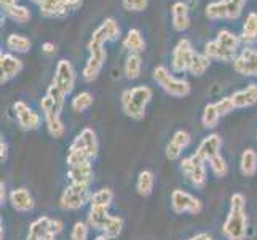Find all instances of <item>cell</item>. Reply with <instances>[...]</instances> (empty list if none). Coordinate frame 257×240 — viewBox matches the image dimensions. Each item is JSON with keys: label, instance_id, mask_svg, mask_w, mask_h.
Returning <instances> with one entry per match:
<instances>
[{"label": "cell", "instance_id": "obj_9", "mask_svg": "<svg viewBox=\"0 0 257 240\" xmlns=\"http://www.w3.org/2000/svg\"><path fill=\"white\" fill-rule=\"evenodd\" d=\"M171 208L177 215L182 213H190V215H198L203 210V203L195 195L185 192L182 189H174L171 192Z\"/></svg>", "mask_w": 257, "mask_h": 240}, {"label": "cell", "instance_id": "obj_19", "mask_svg": "<svg viewBox=\"0 0 257 240\" xmlns=\"http://www.w3.org/2000/svg\"><path fill=\"white\" fill-rule=\"evenodd\" d=\"M230 98H232V101L235 104V109L251 108V106L257 103V84H249L246 88L235 92Z\"/></svg>", "mask_w": 257, "mask_h": 240}, {"label": "cell", "instance_id": "obj_15", "mask_svg": "<svg viewBox=\"0 0 257 240\" xmlns=\"http://www.w3.org/2000/svg\"><path fill=\"white\" fill-rule=\"evenodd\" d=\"M70 147L83 150L88 157H90L91 160H94L96 155H97V150H99V143H97L94 130L93 128H83L80 131V135L75 136V139L72 141Z\"/></svg>", "mask_w": 257, "mask_h": 240}, {"label": "cell", "instance_id": "obj_38", "mask_svg": "<svg viewBox=\"0 0 257 240\" xmlns=\"http://www.w3.org/2000/svg\"><path fill=\"white\" fill-rule=\"evenodd\" d=\"M88 234H90V224L77 221L70 230V240H88Z\"/></svg>", "mask_w": 257, "mask_h": 240}, {"label": "cell", "instance_id": "obj_8", "mask_svg": "<svg viewBox=\"0 0 257 240\" xmlns=\"http://www.w3.org/2000/svg\"><path fill=\"white\" fill-rule=\"evenodd\" d=\"M181 170L187 181L197 189H203L206 184V165L205 160H201L197 154H192L189 157L182 158Z\"/></svg>", "mask_w": 257, "mask_h": 240}, {"label": "cell", "instance_id": "obj_5", "mask_svg": "<svg viewBox=\"0 0 257 240\" xmlns=\"http://www.w3.org/2000/svg\"><path fill=\"white\" fill-rule=\"evenodd\" d=\"M154 80L162 87V90L174 98H184L190 93V84L184 78H176L165 66L154 69Z\"/></svg>", "mask_w": 257, "mask_h": 240}, {"label": "cell", "instance_id": "obj_52", "mask_svg": "<svg viewBox=\"0 0 257 240\" xmlns=\"http://www.w3.org/2000/svg\"><path fill=\"white\" fill-rule=\"evenodd\" d=\"M32 2H34V4H37V5H40V2H42V0H32Z\"/></svg>", "mask_w": 257, "mask_h": 240}, {"label": "cell", "instance_id": "obj_49", "mask_svg": "<svg viewBox=\"0 0 257 240\" xmlns=\"http://www.w3.org/2000/svg\"><path fill=\"white\" fill-rule=\"evenodd\" d=\"M42 240H56V234L53 232V230H50V232H47L45 237H43Z\"/></svg>", "mask_w": 257, "mask_h": 240}, {"label": "cell", "instance_id": "obj_6", "mask_svg": "<svg viewBox=\"0 0 257 240\" xmlns=\"http://www.w3.org/2000/svg\"><path fill=\"white\" fill-rule=\"evenodd\" d=\"M40 109L43 112V119H45V125H47L50 136H53V138L63 136L64 131H66L64 123H63V120H61V112H63V108H59V106L53 101L48 95H45L40 101Z\"/></svg>", "mask_w": 257, "mask_h": 240}, {"label": "cell", "instance_id": "obj_43", "mask_svg": "<svg viewBox=\"0 0 257 240\" xmlns=\"http://www.w3.org/2000/svg\"><path fill=\"white\" fill-rule=\"evenodd\" d=\"M182 152L184 150L181 149V147H177L173 141H170V143H168V146H166V150H165V154H166V157L170 158V160H179V157L182 155Z\"/></svg>", "mask_w": 257, "mask_h": 240}, {"label": "cell", "instance_id": "obj_51", "mask_svg": "<svg viewBox=\"0 0 257 240\" xmlns=\"http://www.w3.org/2000/svg\"><path fill=\"white\" fill-rule=\"evenodd\" d=\"M26 240H39V238H35L34 235H29V234H28V237H26Z\"/></svg>", "mask_w": 257, "mask_h": 240}, {"label": "cell", "instance_id": "obj_3", "mask_svg": "<svg viewBox=\"0 0 257 240\" xmlns=\"http://www.w3.org/2000/svg\"><path fill=\"white\" fill-rule=\"evenodd\" d=\"M154 96L152 88L147 85H139L121 93L120 103L121 111L133 120H143L146 117V108Z\"/></svg>", "mask_w": 257, "mask_h": 240}, {"label": "cell", "instance_id": "obj_29", "mask_svg": "<svg viewBox=\"0 0 257 240\" xmlns=\"http://www.w3.org/2000/svg\"><path fill=\"white\" fill-rule=\"evenodd\" d=\"M209 58L205 55V53H197L195 51V55L192 58V63L189 66V72L193 75V77H201L203 74L206 72V69L209 67Z\"/></svg>", "mask_w": 257, "mask_h": 240}, {"label": "cell", "instance_id": "obj_17", "mask_svg": "<svg viewBox=\"0 0 257 240\" xmlns=\"http://www.w3.org/2000/svg\"><path fill=\"white\" fill-rule=\"evenodd\" d=\"M220 147H222V138L216 135V133H212V135H208L206 138L201 139L195 154L201 160H205V162H209L211 158H214L216 155L220 154Z\"/></svg>", "mask_w": 257, "mask_h": 240}, {"label": "cell", "instance_id": "obj_23", "mask_svg": "<svg viewBox=\"0 0 257 240\" xmlns=\"http://www.w3.org/2000/svg\"><path fill=\"white\" fill-rule=\"evenodd\" d=\"M109 219H110V215L107 213V208L91 207L90 213H88V224L96 230H102L105 224L109 223Z\"/></svg>", "mask_w": 257, "mask_h": 240}, {"label": "cell", "instance_id": "obj_27", "mask_svg": "<svg viewBox=\"0 0 257 240\" xmlns=\"http://www.w3.org/2000/svg\"><path fill=\"white\" fill-rule=\"evenodd\" d=\"M241 40L246 43L257 42V13L251 12L246 16V21L241 29Z\"/></svg>", "mask_w": 257, "mask_h": 240}, {"label": "cell", "instance_id": "obj_46", "mask_svg": "<svg viewBox=\"0 0 257 240\" xmlns=\"http://www.w3.org/2000/svg\"><path fill=\"white\" fill-rule=\"evenodd\" d=\"M187 240H212V237H211L208 232H200V234L193 235V237H190V238H187Z\"/></svg>", "mask_w": 257, "mask_h": 240}, {"label": "cell", "instance_id": "obj_47", "mask_svg": "<svg viewBox=\"0 0 257 240\" xmlns=\"http://www.w3.org/2000/svg\"><path fill=\"white\" fill-rule=\"evenodd\" d=\"M5 200H7V188H5V184H4V181L0 183V203H5Z\"/></svg>", "mask_w": 257, "mask_h": 240}, {"label": "cell", "instance_id": "obj_14", "mask_svg": "<svg viewBox=\"0 0 257 240\" xmlns=\"http://www.w3.org/2000/svg\"><path fill=\"white\" fill-rule=\"evenodd\" d=\"M13 109L18 119V125H20L21 130L31 131V130H37L40 127L42 117L37 112H34L24 101H16L13 104Z\"/></svg>", "mask_w": 257, "mask_h": 240}, {"label": "cell", "instance_id": "obj_18", "mask_svg": "<svg viewBox=\"0 0 257 240\" xmlns=\"http://www.w3.org/2000/svg\"><path fill=\"white\" fill-rule=\"evenodd\" d=\"M8 200H10L12 208L15 211H20V213H29L35 207V202L32 199V195L26 188L13 189L10 192V197H8Z\"/></svg>", "mask_w": 257, "mask_h": 240}, {"label": "cell", "instance_id": "obj_50", "mask_svg": "<svg viewBox=\"0 0 257 240\" xmlns=\"http://www.w3.org/2000/svg\"><path fill=\"white\" fill-rule=\"evenodd\" d=\"M94 240H110V238H107L105 235H99V237H96Z\"/></svg>", "mask_w": 257, "mask_h": 240}, {"label": "cell", "instance_id": "obj_28", "mask_svg": "<svg viewBox=\"0 0 257 240\" xmlns=\"http://www.w3.org/2000/svg\"><path fill=\"white\" fill-rule=\"evenodd\" d=\"M7 47L16 53H28L32 47V43L23 34H10L7 39Z\"/></svg>", "mask_w": 257, "mask_h": 240}, {"label": "cell", "instance_id": "obj_4", "mask_svg": "<svg viewBox=\"0 0 257 240\" xmlns=\"http://www.w3.org/2000/svg\"><path fill=\"white\" fill-rule=\"evenodd\" d=\"M238 45H240V37L235 35L232 31L222 29V31H219L217 37L214 40L206 43L203 53H205L209 59L230 63V61H233L236 56Z\"/></svg>", "mask_w": 257, "mask_h": 240}, {"label": "cell", "instance_id": "obj_26", "mask_svg": "<svg viewBox=\"0 0 257 240\" xmlns=\"http://www.w3.org/2000/svg\"><path fill=\"white\" fill-rule=\"evenodd\" d=\"M143 70V59L138 53H128V56L125 59V75L128 80H136L141 75Z\"/></svg>", "mask_w": 257, "mask_h": 240}, {"label": "cell", "instance_id": "obj_41", "mask_svg": "<svg viewBox=\"0 0 257 240\" xmlns=\"http://www.w3.org/2000/svg\"><path fill=\"white\" fill-rule=\"evenodd\" d=\"M214 104H216V109H217V112H219L220 117H224V115H228L230 112H232V111L235 109V104H233L232 98H230V96L222 98V100H219V101L214 103Z\"/></svg>", "mask_w": 257, "mask_h": 240}, {"label": "cell", "instance_id": "obj_22", "mask_svg": "<svg viewBox=\"0 0 257 240\" xmlns=\"http://www.w3.org/2000/svg\"><path fill=\"white\" fill-rule=\"evenodd\" d=\"M123 48L128 50V53H138V55H141L146 50V40L139 29L128 31L125 39H123Z\"/></svg>", "mask_w": 257, "mask_h": 240}, {"label": "cell", "instance_id": "obj_32", "mask_svg": "<svg viewBox=\"0 0 257 240\" xmlns=\"http://www.w3.org/2000/svg\"><path fill=\"white\" fill-rule=\"evenodd\" d=\"M5 15L16 23H28L31 20V12L24 5H13L5 8Z\"/></svg>", "mask_w": 257, "mask_h": 240}, {"label": "cell", "instance_id": "obj_25", "mask_svg": "<svg viewBox=\"0 0 257 240\" xmlns=\"http://www.w3.org/2000/svg\"><path fill=\"white\" fill-rule=\"evenodd\" d=\"M154 184H155V176L150 170H144L141 172L138 176V181H136V191L139 195L143 197H149L150 194L154 191Z\"/></svg>", "mask_w": 257, "mask_h": 240}, {"label": "cell", "instance_id": "obj_2", "mask_svg": "<svg viewBox=\"0 0 257 240\" xmlns=\"http://www.w3.org/2000/svg\"><path fill=\"white\" fill-rule=\"evenodd\" d=\"M246 199L236 192L230 199V211L224 221L222 234L227 240H244L247 234V216H246Z\"/></svg>", "mask_w": 257, "mask_h": 240}, {"label": "cell", "instance_id": "obj_34", "mask_svg": "<svg viewBox=\"0 0 257 240\" xmlns=\"http://www.w3.org/2000/svg\"><path fill=\"white\" fill-rule=\"evenodd\" d=\"M227 10V20H238L243 13V7L247 0H220Z\"/></svg>", "mask_w": 257, "mask_h": 240}, {"label": "cell", "instance_id": "obj_1", "mask_svg": "<svg viewBox=\"0 0 257 240\" xmlns=\"http://www.w3.org/2000/svg\"><path fill=\"white\" fill-rule=\"evenodd\" d=\"M120 37V26L113 18H105V20L94 29L90 42H88V51H90V58H88L86 64L83 67V78L85 82H93L97 78L101 69L107 58V51L104 45L105 42L117 40Z\"/></svg>", "mask_w": 257, "mask_h": 240}, {"label": "cell", "instance_id": "obj_12", "mask_svg": "<svg viewBox=\"0 0 257 240\" xmlns=\"http://www.w3.org/2000/svg\"><path fill=\"white\" fill-rule=\"evenodd\" d=\"M193 55L195 51L189 39H181L177 42L173 50V59H171V67L174 72H185V70H189Z\"/></svg>", "mask_w": 257, "mask_h": 240}, {"label": "cell", "instance_id": "obj_30", "mask_svg": "<svg viewBox=\"0 0 257 240\" xmlns=\"http://www.w3.org/2000/svg\"><path fill=\"white\" fill-rule=\"evenodd\" d=\"M113 202V192L112 189H99L91 194V199H90V203L91 207H101V208H109Z\"/></svg>", "mask_w": 257, "mask_h": 240}, {"label": "cell", "instance_id": "obj_20", "mask_svg": "<svg viewBox=\"0 0 257 240\" xmlns=\"http://www.w3.org/2000/svg\"><path fill=\"white\" fill-rule=\"evenodd\" d=\"M171 20L173 26L177 32H184L190 26V16H189V7L184 2H176L171 8Z\"/></svg>", "mask_w": 257, "mask_h": 240}, {"label": "cell", "instance_id": "obj_48", "mask_svg": "<svg viewBox=\"0 0 257 240\" xmlns=\"http://www.w3.org/2000/svg\"><path fill=\"white\" fill-rule=\"evenodd\" d=\"M0 4H2V8L5 10V8H8V7L16 5V4H18V0H0Z\"/></svg>", "mask_w": 257, "mask_h": 240}, {"label": "cell", "instance_id": "obj_11", "mask_svg": "<svg viewBox=\"0 0 257 240\" xmlns=\"http://www.w3.org/2000/svg\"><path fill=\"white\" fill-rule=\"evenodd\" d=\"M53 84H55L66 96L72 93L75 87V70L70 61L67 59L58 61L55 75H53Z\"/></svg>", "mask_w": 257, "mask_h": 240}, {"label": "cell", "instance_id": "obj_33", "mask_svg": "<svg viewBox=\"0 0 257 240\" xmlns=\"http://www.w3.org/2000/svg\"><path fill=\"white\" fill-rule=\"evenodd\" d=\"M91 106H93V95L90 92H80L72 100V109L78 114L90 109Z\"/></svg>", "mask_w": 257, "mask_h": 240}, {"label": "cell", "instance_id": "obj_36", "mask_svg": "<svg viewBox=\"0 0 257 240\" xmlns=\"http://www.w3.org/2000/svg\"><path fill=\"white\" fill-rule=\"evenodd\" d=\"M121 230H123V219L120 216H110L109 223L102 229V235L113 240L121 234Z\"/></svg>", "mask_w": 257, "mask_h": 240}, {"label": "cell", "instance_id": "obj_24", "mask_svg": "<svg viewBox=\"0 0 257 240\" xmlns=\"http://www.w3.org/2000/svg\"><path fill=\"white\" fill-rule=\"evenodd\" d=\"M240 170L244 176H254L257 172V152L254 149L243 150L240 158Z\"/></svg>", "mask_w": 257, "mask_h": 240}, {"label": "cell", "instance_id": "obj_37", "mask_svg": "<svg viewBox=\"0 0 257 240\" xmlns=\"http://www.w3.org/2000/svg\"><path fill=\"white\" fill-rule=\"evenodd\" d=\"M208 164L211 167L212 173H214L217 178H225L227 176V173H228V164H227V160L220 154L216 155L214 158H211Z\"/></svg>", "mask_w": 257, "mask_h": 240}, {"label": "cell", "instance_id": "obj_45", "mask_svg": "<svg viewBox=\"0 0 257 240\" xmlns=\"http://www.w3.org/2000/svg\"><path fill=\"white\" fill-rule=\"evenodd\" d=\"M7 157H8V144L5 143V139H2L0 141V160L5 162Z\"/></svg>", "mask_w": 257, "mask_h": 240}, {"label": "cell", "instance_id": "obj_44", "mask_svg": "<svg viewBox=\"0 0 257 240\" xmlns=\"http://www.w3.org/2000/svg\"><path fill=\"white\" fill-rule=\"evenodd\" d=\"M42 51H43V55L51 56V55H55V53H56V45H55V43H51V42H45L42 45Z\"/></svg>", "mask_w": 257, "mask_h": 240}, {"label": "cell", "instance_id": "obj_35", "mask_svg": "<svg viewBox=\"0 0 257 240\" xmlns=\"http://www.w3.org/2000/svg\"><path fill=\"white\" fill-rule=\"evenodd\" d=\"M205 15H206L208 20H212V21H216V20H227V10H225L224 4L220 2V0L208 4L206 8H205Z\"/></svg>", "mask_w": 257, "mask_h": 240}, {"label": "cell", "instance_id": "obj_16", "mask_svg": "<svg viewBox=\"0 0 257 240\" xmlns=\"http://www.w3.org/2000/svg\"><path fill=\"white\" fill-rule=\"evenodd\" d=\"M24 67L23 61L20 58H16L12 53H2L0 55V70H2V77H0V84L10 82L12 78H15L18 74L21 72Z\"/></svg>", "mask_w": 257, "mask_h": 240}, {"label": "cell", "instance_id": "obj_13", "mask_svg": "<svg viewBox=\"0 0 257 240\" xmlns=\"http://www.w3.org/2000/svg\"><path fill=\"white\" fill-rule=\"evenodd\" d=\"M233 69L238 74L252 77L257 75V50L244 47L233 59Z\"/></svg>", "mask_w": 257, "mask_h": 240}, {"label": "cell", "instance_id": "obj_7", "mask_svg": "<svg viewBox=\"0 0 257 240\" xmlns=\"http://www.w3.org/2000/svg\"><path fill=\"white\" fill-rule=\"evenodd\" d=\"M90 199H91L90 186L70 183L63 191V194H61L59 205L63 210L74 211V210H80L86 202H90Z\"/></svg>", "mask_w": 257, "mask_h": 240}, {"label": "cell", "instance_id": "obj_31", "mask_svg": "<svg viewBox=\"0 0 257 240\" xmlns=\"http://www.w3.org/2000/svg\"><path fill=\"white\" fill-rule=\"evenodd\" d=\"M220 119V115L216 109V104L214 103H208L203 109V115H201V123L203 127L206 130H212L217 127V122Z\"/></svg>", "mask_w": 257, "mask_h": 240}, {"label": "cell", "instance_id": "obj_39", "mask_svg": "<svg viewBox=\"0 0 257 240\" xmlns=\"http://www.w3.org/2000/svg\"><path fill=\"white\" fill-rule=\"evenodd\" d=\"M173 143L177 146V147H181L182 150L184 149H187L189 147V144H190V141H192V138H190V135L185 130H177L174 135H173Z\"/></svg>", "mask_w": 257, "mask_h": 240}, {"label": "cell", "instance_id": "obj_42", "mask_svg": "<svg viewBox=\"0 0 257 240\" xmlns=\"http://www.w3.org/2000/svg\"><path fill=\"white\" fill-rule=\"evenodd\" d=\"M121 5L128 12H144L149 5V0H121Z\"/></svg>", "mask_w": 257, "mask_h": 240}, {"label": "cell", "instance_id": "obj_21", "mask_svg": "<svg viewBox=\"0 0 257 240\" xmlns=\"http://www.w3.org/2000/svg\"><path fill=\"white\" fill-rule=\"evenodd\" d=\"M67 178L70 180V183L91 186L93 178H94L93 165L91 164H82V165H77V167H70L69 172H67Z\"/></svg>", "mask_w": 257, "mask_h": 240}, {"label": "cell", "instance_id": "obj_10", "mask_svg": "<svg viewBox=\"0 0 257 240\" xmlns=\"http://www.w3.org/2000/svg\"><path fill=\"white\" fill-rule=\"evenodd\" d=\"M80 7L82 0H42L39 5L40 15L45 18H63Z\"/></svg>", "mask_w": 257, "mask_h": 240}, {"label": "cell", "instance_id": "obj_40", "mask_svg": "<svg viewBox=\"0 0 257 240\" xmlns=\"http://www.w3.org/2000/svg\"><path fill=\"white\" fill-rule=\"evenodd\" d=\"M47 95L51 98V100L53 101H55L58 106H59V108H63L64 109V103H66V95L63 93V92H61L59 90V88L55 85V84H51L48 88H47Z\"/></svg>", "mask_w": 257, "mask_h": 240}]
</instances>
